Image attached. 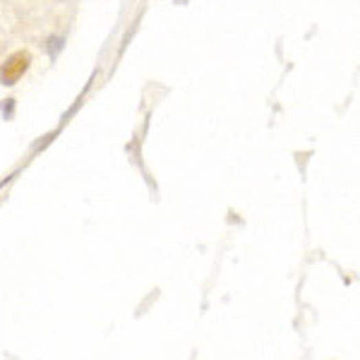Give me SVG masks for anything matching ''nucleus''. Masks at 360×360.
Listing matches in <instances>:
<instances>
[{
  "instance_id": "f257e3e1",
  "label": "nucleus",
  "mask_w": 360,
  "mask_h": 360,
  "mask_svg": "<svg viewBox=\"0 0 360 360\" xmlns=\"http://www.w3.org/2000/svg\"><path fill=\"white\" fill-rule=\"evenodd\" d=\"M29 65H32V53L24 51V48L14 51L12 56L5 58V63L0 65V85L3 87L17 85V82L22 80L24 72L29 70Z\"/></svg>"
}]
</instances>
